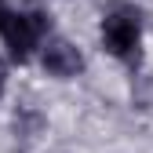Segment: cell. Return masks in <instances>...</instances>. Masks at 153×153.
<instances>
[{
	"mask_svg": "<svg viewBox=\"0 0 153 153\" xmlns=\"http://www.w3.org/2000/svg\"><path fill=\"white\" fill-rule=\"evenodd\" d=\"M139 44H142V11L135 4L113 0L102 11V48L124 66H139L142 59Z\"/></svg>",
	"mask_w": 153,
	"mask_h": 153,
	"instance_id": "obj_1",
	"label": "cell"
},
{
	"mask_svg": "<svg viewBox=\"0 0 153 153\" xmlns=\"http://www.w3.org/2000/svg\"><path fill=\"white\" fill-rule=\"evenodd\" d=\"M51 33V15L48 11H4L0 15V36H4V48L15 62H26L33 48Z\"/></svg>",
	"mask_w": 153,
	"mask_h": 153,
	"instance_id": "obj_2",
	"label": "cell"
},
{
	"mask_svg": "<svg viewBox=\"0 0 153 153\" xmlns=\"http://www.w3.org/2000/svg\"><path fill=\"white\" fill-rule=\"evenodd\" d=\"M40 62L51 76H59V80H69V76H76L84 69V59H80V51H76L69 40H62V36H55V40H48L44 55H40Z\"/></svg>",
	"mask_w": 153,
	"mask_h": 153,
	"instance_id": "obj_3",
	"label": "cell"
},
{
	"mask_svg": "<svg viewBox=\"0 0 153 153\" xmlns=\"http://www.w3.org/2000/svg\"><path fill=\"white\" fill-rule=\"evenodd\" d=\"M44 128V117L36 109H29V106H22L15 113V135H22V139H36V131Z\"/></svg>",
	"mask_w": 153,
	"mask_h": 153,
	"instance_id": "obj_4",
	"label": "cell"
},
{
	"mask_svg": "<svg viewBox=\"0 0 153 153\" xmlns=\"http://www.w3.org/2000/svg\"><path fill=\"white\" fill-rule=\"evenodd\" d=\"M131 95H135V106L149 109V106H153V80H149V76H142V80L135 84V91H131Z\"/></svg>",
	"mask_w": 153,
	"mask_h": 153,
	"instance_id": "obj_5",
	"label": "cell"
},
{
	"mask_svg": "<svg viewBox=\"0 0 153 153\" xmlns=\"http://www.w3.org/2000/svg\"><path fill=\"white\" fill-rule=\"evenodd\" d=\"M4 84H7V66L0 62V95H4Z\"/></svg>",
	"mask_w": 153,
	"mask_h": 153,
	"instance_id": "obj_6",
	"label": "cell"
},
{
	"mask_svg": "<svg viewBox=\"0 0 153 153\" xmlns=\"http://www.w3.org/2000/svg\"><path fill=\"white\" fill-rule=\"evenodd\" d=\"M0 15H4V0H0Z\"/></svg>",
	"mask_w": 153,
	"mask_h": 153,
	"instance_id": "obj_7",
	"label": "cell"
}]
</instances>
